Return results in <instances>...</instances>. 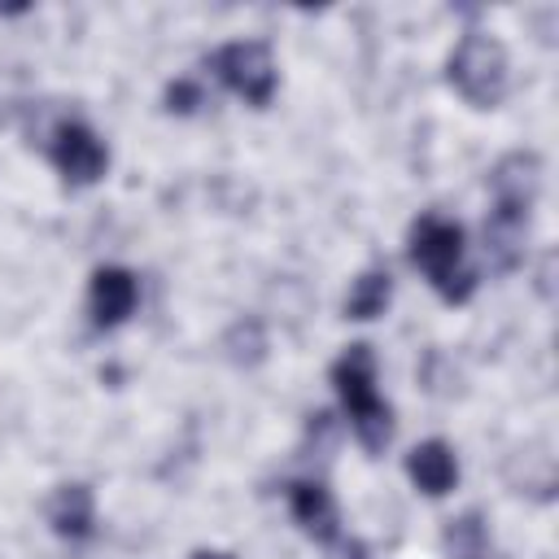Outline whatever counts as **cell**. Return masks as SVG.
<instances>
[{
  "label": "cell",
  "mask_w": 559,
  "mask_h": 559,
  "mask_svg": "<svg viewBox=\"0 0 559 559\" xmlns=\"http://www.w3.org/2000/svg\"><path fill=\"white\" fill-rule=\"evenodd\" d=\"M332 384H336V397L349 415V428H354L358 445L367 454H380L393 441V406L376 389V354H371L367 341L349 345L332 362Z\"/></svg>",
  "instance_id": "1"
},
{
  "label": "cell",
  "mask_w": 559,
  "mask_h": 559,
  "mask_svg": "<svg viewBox=\"0 0 559 559\" xmlns=\"http://www.w3.org/2000/svg\"><path fill=\"white\" fill-rule=\"evenodd\" d=\"M411 262L428 275L441 301L463 306L476 293V271L463 262V227L441 214H419L411 223Z\"/></svg>",
  "instance_id": "2"
},
{
  "label": "cell",
  "mask_w": 559,
  "mask_h": 559,
  "mask_svg": "<svg viewBox=\"0 0 559 559\" xmlns=\"http://www.w3.org/2000/svg\"><path fill=\"white\" fill-rule=\"evenodd\" d=\"M445 79L450 87L476 105V109H493L502 105L507 87H511V61L507 48L489 35V31H463V39L454 44L450 61H445Z\"/></svg>",
  "instance_id": "3"
},
{
  "label": "cell",
  "mask_w": 559,
  "mask_h": 559,
  "mask_svg": "<svg viewBox=\"0 0 559 559\" xmlns=\"http://www.w3.org/2000/svg\"><path fill=\"white\" fill-rule=\"evenodd\" d=\"M210 70L249 105H271L275 96V57L262 39H231L210 57Z\"/></svg>",
  "instance_id": "4"
},
{
  "label": "cell",
  "mask_w": 559,
  "mask_h": 559,
  "mask_svg": "<svg viewBox=\"0 0 559 559\" xmlns=\"http://www.w3.org/2000/svg\"><path fill=\"white\" fill-rule=\"evenodd\" d=\"M48 157H52V166L61 170V179H66L70 188L96 183V179L105 175V166H109V148H105V140H100L87 122H61V127L52 131Z\"/></svg>",
  "instance_id": "5"
},
{
  "label": "cell",
  "mask_w": 559,
  "mask_h": 559,
  "mask_svg": "<svg viewBox=\"0 0 559 559\" xmlns=\"http://www.w3.org/2000/svg\"><path fill=\"white\" fill-rule=\"evenodd\" d=\"M140 306V280L127 271V266H96L92 271V288H87V310H92V323L105 332V328H118L135 314Z\"/></svg>",
  "instance_id": "6"
},
{
  "label": "cell",
  "mask_w": 559,
  "mask_h": 559,
  "mask_svg": "<svg viewBox=\"0 0 559 559\" xmlns=\"http://www.w3.org/2000/svg\"><path fill=\"white\" fill-rule=\"evenodd\" d=\"M288 511L301 524V533L310 542H319V546H336L345 537L341 533V511H336L332 493L319 480H293L288 485Z\"/></svg>",
  "instance_id": "7"
},
{
  "label": "cell",
  "mask_w": 559,
  "mask_h": 559,
  "mask_svg": "<svg viewBox=\"0 0 559 559\" xmlns=\"http://www.w3.org/2000/svg\"><path fill=\"white\" fill-rule=\"evenodd\" d=\"M489 188H493V205H511V210H533L537 201V188H542V162L537 153H507L493 175H489Z\"/></svg>",
  "instance_id": "8"
},
{
  "label": "cell",
  "mask_w": 559,
  "mask_h": 559,
  "mask_svg": "<svg viewBox=\"0 0 559 559\" xmlns=\"http://www.w3.org/2000/svg\"><path fill=\"white\" fill-rule=\"evenodd\" d=\"M406 476L415 480V489H424L428 498H441L459 485V459L445 441H424L406 454Z\"/></svg>",
  "instance_id": "9"
},
{
  "label": "cell",
  "mask_w": 559,
  "mask_h": 559,
  "mask_svg": "<svg viewBox=\"0 0 559 559\" xmlns=\"http://www.w3.org/2000/svg\"><path fill=\"white\" fill-rule=\"evenodd\" d=\"M48 524L66 542H87L96 528V502L87 485H61L48 502Z\"/></svg>",
  "instance_id": "10"
},
{
  "label": "cell",
  "mask_w": 559,
  "mask_h": 559,
  "mask_svg": "<svg viewBox=\"0 0 559 559\" xmlns=\"http://www.w3.org/2000/svg\"><path fill=\"white\" fill-rule=\"evenodd\" d=\"M445 550H450L454 559H502L480 511H463L459 520L445 524Z\"/></svg>",
  "instance_id": "11"
},
{
  "label": "cell",
  "mask_w": 559,
  "mask_h": 559,
  "mask_svg": "<svg viewBox=\"0 0 559 559\" xmlns=\"http://www.w3.org/2000/svg\"><path fill=\"white\" fill-rule=\"evenodd\" d=\"M389 297H393V275L384 266H371V271H362L354 280V288L345 297V314L349 319H362V323L367 319H380L389 310Z\"/></svg>",
  "instance_id": "12"
},
{
  "label": "cell",
  "mask_w": 559,
  "mask_h": 559,
  "mask_svg": "<svg viewBox=\"0 0 559 559\" xmlns=\"http://www.w3.org/2000/svg\"><path fill=\"white\" fill-rule=\"evenodd\" d=\"M227 358L231 362H240V367H253L258 358H262V349H266V336H262V323L258 319H240V323H231V332H227Z\"/></svg>",
  "instance_id": "13"
},
{
  "label": "cell",
  "mask_w": 559,
  "mask_h": 559,
  "mask_svg": "<svg viewBox=\"0 0 559 559\" xmlns=\"http://www.w3.org/2000/svg\"><path fill=\"white\" fill-rule=\"evenodd\" d=\"M201 105V87L192 83V79H175L170 87H166V109L170 114H192Z\"/></svg>",
  "instance_id": "14"
},
{
  "label": "cell",
  "mask_w": 559,
  "mask_h": 559,
  "mask_svg": "<svg viewBox=\"0 0 559 559\" xmlns=\"http://www.w3.org/2000/svg\"><path fill=\"white\" fill-rule=\"evenodd\" d=\"M328 555L332 559H367V546L358 537H341L336 546H328Z\"/></svg>",
  "instance_id": "15"
},
{
  "label": "cell",
  "mask_w": 559,
  "mask_h": 559,
  "mask_svg": "<svg viewBox=\"0 0 559 559\" xmlns=\"http://www.w3.org/2000/svg\"><path fill=\"white\" fill-rule=\"evenodd\" d=\"M192 559H231V555H223V550H192Z\"/></svg>",
  "instance_id": "16"
}]
</instances>
